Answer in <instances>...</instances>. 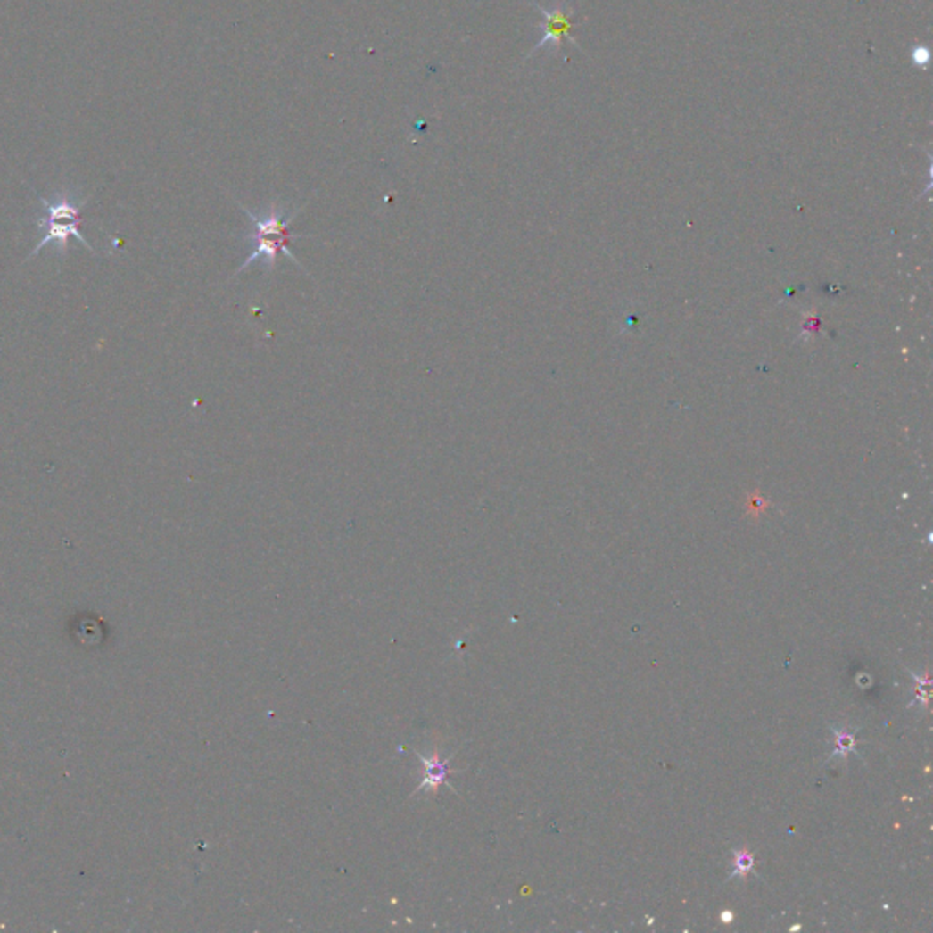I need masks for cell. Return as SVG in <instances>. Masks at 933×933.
<instances>
[{
  "label": "cell",
  "instance_id": "obj_1",
  "mask_svg": "<svg viewBox=\"0 0 933 933\" xmlns=\"http://www.w3.org/2000/svg\"><path fill=\"white\" fill-rule=\"evenodd\" d=\"M237 204L244 211L246 218L250 219L252 227H250V232L244 235V239L250 244L248 258L235 270V276L246 272V268L252 267L253 263H261L263 270L268 274L276 268L277 260L281 256L288 258L290 261H293L295 265L305 270V267L300 263V260L295 258L288 248L292 237H305L303 234H292V230H290L292 221L295 219V216L300 214V208L288 210L286 206L274 202L265 211H252L246 206H243L241 202H237Z\"/></svg>",
  "mask_w": 933,
  "mask_h": 933
},
{
  "label": "cell",
  "instance_id": "obj_4",
  "mask_svg": "<svg viewBox=\"0 0 933 933\" xmlns=\"http://www.w3.org/2000/svg\"><path fill=\"white\" fill-rule=\"evenodd\" d=\"M423 760H425V764H427V780H425V784H423V786L431 784L436 789V786H440L445 780L447 773H449L447 764H445L443 760H440V756H429V758H423Z\"/></svg>",
  "mask_w": 933,
  "mask_h": 933
},
{
  "label": "cell",
  "instance_id": "obj_8",
  "mask_svg": "<svg viewBox=\"0 0 933 933\" xmlns=\"http://www.w3.org/2000/svg\"><path fill=\"white\" fill-rule=\"evenodd\" d=\"M722 921H724V922H731V921H733V913H731V912H724V913H722Z\"/></svg>",
  "mask_w": 933,
  "mask_h": 933
},
{
  "label": "cell",
  "instance_id": "obj_5",
  "mask_svg": "<svg viewBox=\"0 0 933 933\" xmlns=\"http://www.w3.org/2000/svg\"><path fill=\"white\" fill-rule=\"evenodd\" d=\"M833 735H835V751H833V755L847 756L852 751H855V735L852 731L833 730Z\"/></svg>",
  "mask_w": 933,
  "mask_h": 933
},
{
  "label": "cell",
  "instance_id": "obj_6",
  "mask_svg": "<svg viewBox=\"0 0 933 933\" xmlns=\"http://www.w3.org/2000/svg\"><path fill=\"white\" fill-rule=\"evenodd\" d=\"M755 864V857L747 850H737L735 852V868L731 877H746Z\"/></svg>",
  "mask_w": 933,
  "mask_h": 933
},
{
  "label": "cell",
  "instance_id": "obj_3",
  "mask_svg": "<svg viewBox=\"0 0 933 933\" xmlns=\"http://www.w3.org/2000/svg\"><path fill=\"white\" fill-rule=\"evenodd\" d=\"M534 8L541 15L540 29L543 31V37L538 40V45L533 48L529 57L543 48H550L553 52H560L564 42L569 40L571 45H576V38L571 35L573 29V8L569 4H557L553 8H543L534 3Z\"/></svg>",
  "mask_w": 933,
  "mask_h": 933
},
{
  "label": "cell",
  "instance_id": "obj_7",
  "mask_svg": "<svg viewBox=\"0 0 933 933\" xmlns=\"http://www.w3.org/2000/svg\"><path fill=\"white\" fill-rule=\"evenodd\" d=\"M912 62L917 68H926L929 64V50L926 46H915L912 52Z\"/></svg>",
  "mask_w": 933,
  "mask_h": 933
},
{
  "label": "cell",
  "instance_id": "obj_2",
  "mask_svg": "<svg viewBox=\"0 0 933 933\" xmlns=\"http://www.w3.org/2000/svg\"><path fill=\"white\" fill-rule=\"evenodd\" d=\"M40 206L42 216L37 219L38 243L31 250L29 258H35L37 253L46 246H54L59 253H64L71 237H75L82 246H87L92 253H95L94 246L78 232L80 210L84 206V201L77 199L70 192H57L52 199H40Z\"/></svg>",
  "mask_w": 933,
  "mask_h": 933
}]
</instances>
